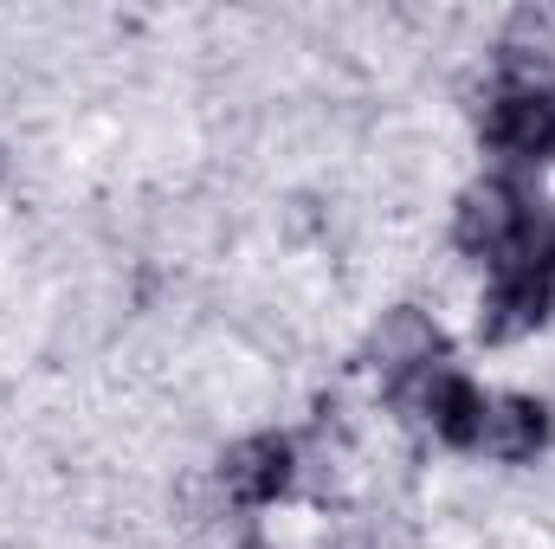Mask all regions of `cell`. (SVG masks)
<instances>
[{"label": "cell", "instance_id": "6da1fadb", "mask_svg": "<svg viewBox=\"0 0 555 549\" xmlns=\"http://www.w3.org/2000/svg\"><path fill=\"white\" fill-rule=\"evenodd\" d=\"M362 356H369V369H375L382 382L408 388V382H420L426 369H439V356H446V330H439L433 310H420V304H395V310L375 317Z\"/></svg>", "mask_w": 555, "mask_h": 549}, {"label": "cell", "instance_id": "7a4b0ae2", "mask_svg": "<svg viewBox=\"0 0 555 549\" xmlns=\"http://www.w3.org/2000/svg\"><path fill=\"white\" fill-rule=\"evenodd\" d=\"M524 220H530V201H524L511 181L491 175V181H472V188L459 194V207H452V240H459V253L504 266V253L517 246Z\"/></svg>", "mask_w": 555, "mask_h": 549}, {"label": "cell", "instance_id": "3957f363", "mask_svg": "<svg viewBox=\"0 0 555 549\" xmlns=\"http://www.w3.org/2000/svg\"><path fill=\"white\" fill-rule=\"evenodd\" d=\"M297 485V446L284 433H253L220 459V498L240 511H266Z\"/></svg>", "mask_w": 555, "mask_h": 549}, {"label": "cell", "instance_id": "277c9868", "mask_svg": "<svg viewBox=\"0 0 555 549\" xmlns=\"http://www.w3.org/2000/svg\"><path fill=\"white\" fill-rule=\"evenodd\" d=\"M401 408L414 413V426H426L433 439L472 452V433H478V420H485V395H478L465 375H452V369H426L420 382L401 388Z\"/></svg>", "mask_w": 555, "mask_h": 549}, {"label": "cell", "instance_id": "5b68a950", "mask_svg": "<svg viewBox=\"0 0 555 549\" xmlns=\"http://www.w3.org/2000/svg\"><path fill=\"white\" fill-rule=\"evenodd\" d=\"M485 142L504 162H550L555 155V91H498L485 111Z\"/></svg>", "mask_w": 555, "mask_h": 549}, {"label": "cell", "instance_id": "8992f818", "mask_svg": "<svg viewBox=\"0 0 555 549\" xmlns=\"http://www.w3.org/2000/svg\"><path fill=\"white\" fill-rule=\"evenodd\" d=\"M550 310H555V278L498 272V284L478 297V336L485 343H524L550 323Z\"/></svg>", "mask_w": 555, "mask_h": 549}, {"label": "cell", "instance_id": "52a82bcc", "mask_svg": "<svg viewBox=\"0 0 555 549\" xmlns=\"http://www.w3.org/2000/svg\"><path fill=\"white\" fill-rule=\"evenodd\" d=\"M550 446V408L537 395H498L485 401V420L472 433V452L498 459V465H530Z\"/></svg>", "mask_w": 555, "mask_h": 549}, {"label": "cell", "instance_id": "ba28073f", "mask_svg": "<svg viewBox=\"0 0 555 549\" xmlns=\"http://www.w3.org/2000/svg\"><path fill=\"white\" fill-rule=\"evenodd\" d=\"M504 91H555V13H517L498 39Z\"/></svg>", "mask_w": 555, "mask_h": 549}, {"label": "cell", "instance_id": "9c48e42d", "mask_svg": "<svg viewBox=\"0 0 555 549\" xmlns=\"http://www.w3.org/2000/svg\"><path fill=\"white\" fill-rule=\"evenodd\" d=\"M0 175H7V162H0Z\"/></svg>", "mask_w": 555, "mask_h": 549}]
</instances>
